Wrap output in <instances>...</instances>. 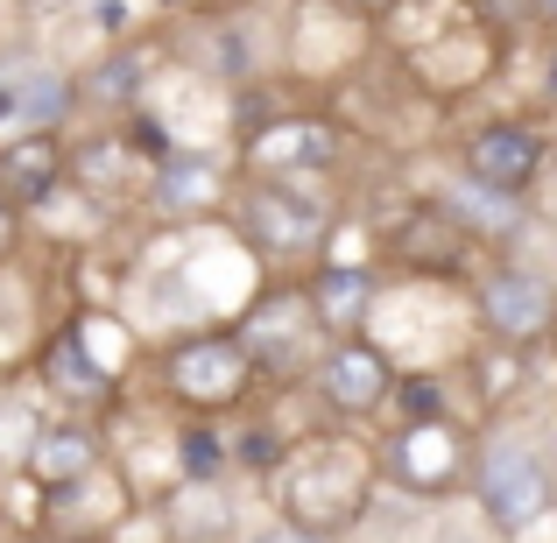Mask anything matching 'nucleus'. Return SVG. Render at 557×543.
Here are the masks:
<instances>
[{
	"label": "nucleus",
	"mask_w": 557,
	"mask_h": 543,
	"mask_svg": "<svg viewBox=\"0 0 557 543\" xmlns=\"http://www.w3.org/2000/svg\"><path fill=\"white\" fill-rule=\"evenodd\" d=\"M233 170L219 163L212 149H170L149 177V212L170 219V226H198V219H219L233 205Z\"/></svg>",
	"instance_id": "obj_12"
},
{
	"label": "nucleus",
	"mask_w": 557,
	"mask_h": 543,
	"mask_svg": "<svg viewBox=\"0 0 557 543\" xmlns=\"http://www.w3.org/2000/svg\"><path fill=\"white\" fill-rule=\"evenodd\" d=\"M0 480H8V466H0Z\"/></svg>",
	"instance_id": "obj_28"
},
{
	"label": "nucleus",
	"mask_w": 557,
	"mask_h": 543,
	"mask_svg": "<svg viewBox=\"0 0 557 543\" xmlns=\"http://www.w3.org/2000/svg\"><path fill=\"white\" fill-rule=\"evenodd\" d=\"M473 466H480V437L466 431V417L395 423L381 437V480H395V494H409V502L473 494Z\"/></svg>",
	"instance_id": "obj_4"
},
{
	"label": "nucleus",
	"mask_w": 557,
	"mask_h": 543,
	"mask_svg": "<svg viewBox=\"0 0 557 543\" xmlns=\"http://www.w3.org/2000/svg\"><path fill=\"white\" fill-rule=\"evenodd\" d=\"M381 240H388V255L403 261V269L445 275V283H451V275H466V261L480 255V240H473V233H466L437 198H409L403 212L388 219V233H381Z\"/></svg>",
	"instance_id": "obj_13"
},
{
	"label": "nucleus",
	"mask_w": 557,
	"mask_h": 543,
	"mask_svg": "<svg viewBox=\"0 0 557 543\" xmlns=\"http://www.w3.org/2000/svg\"><path fill=\"white\" fill-rule=\"evenodd\" d=\"M78 107V85L71 78H50V71H36V78H22V135H57V121Z\"/></svg>",
	"instance_id": "obj_21"
},
{
	"label": "nucleus",
	"mask_w": 557,
	"mask_h": 543,
	"mask_svg": "<svg viewBox=\"0 0 557 543\" xmlns=\"http://www.w3.org/2000/svg\"><path fill=\"white\" fill-rule=\"evenodd\" d=\"M226 212H233V233H240L261 261H283V269L289 261H311L318 247H332V219H339L297 177H247L233 190Z\"/></svg>",
	"instance_id": "obj_2"
},
{
	"label": "nucleus",
	"mask_w": 557,
	"mask_h": 543,
	"mask_svg": "<svg viewBox=\"0 0 557 543\" xmlns=\"http://www.w3.org/2000/svg\"><path fill=\"white\" fill-rule=\"evenodd\" d=\"M42 508H36V530L50 543H113L127 516H141V494L135 480L121 473V459L99 466V473L71 480V488H36Z\"/></svg>",
	"instance_id": "obj_7"
},
{
	"label": "nucleus",
	"mask_w": 557,
	"mask_h": 543,
	"mask_svg": "<svg viewBox=\"0 0 557 543\" xmlns=\"http://www.w3.org/2000/svg\"><path fill=\"white\" fill-rule=\"evenodd\" d=\"M156 374H163L170 409H184L190 423H212V417H226V409H240V403H247V388L261 381V374H255V360H247V346L233 340V325L184 332L177 346H163Z\"/></svg>",
	"instance_id": "obj_3"
},
{
	"label": "nucleus",
	"mask_w": 557,
	"mask_h": 543,
	"mask_svg": "<svg viewBox=\"0 0 557 543\" xmlns=\"http://www.w3.org/2000/svg\"><path fill=\"white\" fill-rule=\"evenodd\" d=\"M473 508L502 543L530 536L536 522H550L557 508V466L550 452L522 445V437H494L480 445V466H473Z\"/></svg>",
	"instance_id": "obj_5"
},
{
	"label": "nucleus",
	"mask_w": 557,
	"mask_h": 543,
	"mask_svg": "<svg viewBox=\"0 0 557 543\" xmlns=\"http://www.w3.org/2000/svg\"><path fill=\"white\" fill-rule=\"evenodd\" d=\"M544 99L557 107V57H550V71H544Z\"/></svg>",
	"instance_id": "obj_25"
},
{
	"label": "nucleus",
	"mask_w": 557,
	"mask_h": 543,
	"mask_svg": "<svg viewBox=\"0 0 557 543\" xmlns=\"http://www.w3.org/2000/svg\"><path fill=\"white\" fill-rule=\"evenodd\" d=\"M233 340L247 346L255 374H269V381H304V374H318V360L332 354V332L318 325L311 289L304 283L261 289V297L233 318Z\"/></svg>",
	"instance_id": "obj_6"
},
{
	"label": "nucleus",
	"mask_w": 557,
	"mask_h": 543,
	"mask_svg": "<svg viewBox=\"0 0 557 543\" xmlns=\"http://www.w3.org/2000/svg\"><path fill=\"white\" fill-rule=\"evenodd\" d=\"M14 247H22V205H8V198H0V269L14 261Z\"/></svg>",
	"instance_id": "obj_23"
},
{
	"label": "nucleus",
	"mask_w": 557,
	"mask_h": 543,
	"mask_svg": "<svg viewBox=\"0 0 557 543\" xmlns=\"http://www.w3.org/2000/svg\"><path fill=\"white\" fill-rule=\"evenodd\" d=\"M431 417H451V381L431 374V367H403V381H395L388 409H381V423H431Z\"/></svg>",
	"instance_id": "obj_19"
},
{
	"label": "nucleus",
	"mask_w": 557,
	"mask_h": 543,
	"mask_svg": "<svg viewBox=\"0 0 557 543\" xmlns=\"http://www.w3.org/2000/svg\"><path fill=\"white\" fill-rule=\"evenodd\" d=\"M304 289H311V311L332 340H360L374 318V297H381L374 269H360V261H318V275Z\"/></svg>",
	"instance_id": "obj_17"
},
{
	"label": "nucleus",
	"mask_w": 557,
	"mask_h": 543,
	"mask_svg": "<svg viewBox=\"0 0 557 543\" xmlns=\"http://www.w3.org/2000/svg\"><path fill=\"white\" fill-rule=\"evenodd\" d=\"M149 177H156V156L141 149L135 135H85L71 141V190H85V198H149Z\"/></svg>",
	"instance_id": "obj_15"
},
{
	"label": "nucleus",
	"mask_w": 557,
	"mask_h": 543,
	"mask_svg": "<svg viewBox=\"0 0 557 543\" xmlns=\"http://www.w3.org/2000/svg\"><path fill=\"white\" fill-rule=\"evenodd\" d=\"M550 8H557V0H550Z\"/></svg>",
	"instance_id": "obj_29"
},
{
	"label": "nucleus",
	"mask_w": 557,
	"mask_h": 543,
	"mask_svg": "<svg viewBox=\"0 0 557 543\" xmlns=\"http://www.w3.org/2000/svg\"><path fill=\"white\" fill-rule=\"evenodd\" d=\"M99 466H113V431L107 423H85V417H64V409L42 417L22 445L28 488H71V480L99 473Z\"/></svg>",
	"instance_id": "obj_14"
},
{
	"label": "nucleus",
	"mask_w": 557,
	"mask_h": 543,
	"mask_svg": "<svg viewBox=\"0 0 557 543\" xmlns=\"http://www.w3.org/2000/svg\"><path fill=\"white\" fill-rule=\"evenodd\" d=\"M42 381H50L57 409H71V417H78V409H85V417H92V409H107V403H113V388H121V381L99 374V360L78 346L71 318L50 332V340H42Z\"/></svg>",
	"instance_id": "obj_18"
},
{
	"label": "nucleus",
	"mask_w": 557,
	"mask_h": 543,
	"mask_svg": "<svg viewBox=\"0 0 557 543\" xmlns=\"http://www.w3.org/2000/svg\"><path fill=\"white\" fill-rule=\"evenodd\" d=\"M269 494H275L283 522H297V530H311L325 543H346L368 522V508L381 494V445H368L354 423L304 431L283 445V459L269 473Z\"/></svg>",
	"instance_id": "obj_1"
},
{
	"label": "nucleus",
	"mask_w": 557,
	"mask_h": 543,
	"mask_svg": "<svg viewBox=\"0 0 557 543\" xmlns=\"http://www.w3.org/2000/svg\"><path fill=\"white\" fill-rule=\"evenodd\" d=\"M247 543H325V536H311V530H297V522H283V516H275L269 530H255Z\"/></svg>",
	"instance_id": "obj_24"
},
{
	"label": "nucleus",
	"mask_w": 557,
	"mask_h": 543,
	"mask_svg": "<svg viewBox=\"0 0 557 543\" xmlns=\"http://www.w3.org/2000/svg\"><path fill=\"white\" fill-rule=\"evenodd\" d=\"M85 99H107V107H135V99H141V57H135V50L107 57V64L92 71V85H85Z\"/></svg>",
	"instance_id": "obj_22"
},
{
	"label": "nucleus",
	"mask_w": 557,
	"mask_h": 543,
	"mask_svg": "<svg viewBox=\"0 0 557 543\" xmlns=\"http://www.w3.org/2000/svg\"><path fill=\"white\" fill-rule=\"evenodd\" d=\"M550 466H557V437H550Z\"/></svg>",
	"instance_id": "obj_27"
},
{
	"label": "nucleus",
	"mask_w": 557,
	"mask_h": 543,
	"mask_svg": "<svg viewBox=\"0 0 557 543\" xmlns=\"http://www.w3.org/2000/svg\"><path fill=\"white\" fill-rule=\"evenodd\" d=\"M354 8H360V14H388L395 0H354Z\"/></svg>",
	"instance_id": "obj_26"
},
{
	"label": "nucleus",
	"mask_w": 557,
	"mask_h": 543,
	"mask_svg": "<svg viewBox=\"0 0 557 543\" xmlns=\"http://www.w3.org/2000/svg\"><path fill=\"white\" fill-rule=\"evenodd\" d=\"M395 381H403V367H395V360L368 340V332H360V340H332V354L318 360L311 388H318V403H325L332 417H346V423H374L381 409H388Z\"/></svg>",
	"instance_id": "obj_10"
},
{
	"label": "nucleus",
	"mask_w": 557,
	"mask_h": 543,
	"mask_svg": "<svg viewBox=\"0 0 557 543\" xmlns=\"http://www.w3.org/2000/svg\"><path fill=\"white\" fill-rule=\"evenodd\" d=\"M71 184V141L64 135H8L0 141V198L8 205H50Z\"/></svg>",
	"instance_id": "obj_16"
},
{
	"label": "nucleus",
	"mask_w": 557,
	"mask_h": 543,
	"mask_svg": "<svg viewBox=\"0 0 557 543\" xmlns=\"http://www.w3.org/2000/svg\"><path fill=\"white\" fill-rule=\"evenodd\" d=\"M71 332H78V346L99 360V374L127 381V367H135V332H127L121 318H107V311H71Z\"/></svg>",
	"instance_id": "obj_20"
},
{
	"label": "nucleus",
	"mask_w": 557,
	"mask_h": 543,
	"mask_svg": "<svg viewBox=\"0 0 557 543\" xmlns=\"http://www.w3.org/2000/svg\"><path fill=\"white\" fill-rule=\"evenodd\" d=\"M473 311H480V332H487V340L530 354L536 340L557 332V283L544 269H522V261H494L473 283Z\"/></svg>",
	"instance_id": "obj_8"
},
{
	"label": "nucleus",
	"mask_w": 557,
	"mask_h": 543,
	"mask_svg": "<svg viewBox=\"0 0 557 543\" xmlns=\"http://www.w3.org/2000/svg\"><path fill=\"white\" fill-rule=\"evenodd\" d=\"M339 156H346V127L325 121V113H275L240 141V163L255 177H297V184L325 177Z\"/></svg>",
	"instance_id": "obj_9"
},
{
	"label": "nucleus",
	"mask_w": 557,
	"mask_h": 543,
	"mask_svg": "<svg viewBox=\"0 0 557 543\" xmlns=\"http://www.w3.org/2000/svg\"><path fill=\"white\" fill-rule=\"evenodd\" d=\"M550 163V141L536 121H487L473 135H459V177L508 190V198H530V184L544 177Z\"/></svg>",
	"instance_id": "obj_11"
}]
</instances>
